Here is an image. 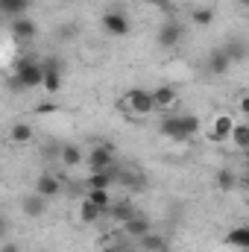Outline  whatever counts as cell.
<instances>
[{"label":"cell","mask_w":249,"mask_h":252,"mask_svg":"<svg viewBox=\"0 0 249 252\" xmlns=\"http://www.w3.org/2000/svg\"><path fill=\"white\" fill-rule=\"evenodd\" d=\"M118 109L132 115V118H147L156 112V100H153V91H144V88H132L126 91L124 97L118 100Z\"/></svg>","instance_id":"cell-1"},{"label":"cell","mask_w":249,"mask_h":252,"mask_svg":"<svg viewBox=\"0 0 249 252\" xmlns=\"http://www.w3.org/2000/svg\"><path fill=\"white\" fill-rule=\"evenodd\" d=\"M199 118L196 115H167L161 121V135L173 138V141H187L199 132Z\"/></svg>","instance_id":"cell-2"},{"label":"cell","mask_w":249,"mask_h":252,"mask_svg":"<svg viewBox=\"0 0 249 252\" xmlns=\"http://www.w3.org/2000/svg\"><path fill=\"white\" fill-rule=\"evenodd\" d=\"M15 79L24 88H44V64L35 62V59H21Z\"/></svg>","instance_id":"cell-3"},{"label":"cell","mask_w":249,"mask_h":252,"mask_svg":"<svg viewBox=\"0 0 249 252\" xmlns=\"http://www.w3.org/2000/svg\"><path fill=\"white\" fill-rule=\"evenodd\" d=\"M100 24H103V32L112 35V38H124V35L132 32V24H129V18H126L121 9H109V12H103Z\"/></svg>","instance_id":"cell-4"},{"label":"cell","mask_w":249,"mask_h":252,"mask_svg":"<svg viewBox=\"0 0 249 252\" xmlns=\"http://www.w3.org/2000/svg\"><path fill=\"white\" fill-rule=\"evenodd\" d=\"M88 167L91 170H115V147L112 144H94L88 150Z\"/></svg>","instance_id":"cell-5"},{"label":"cell","mask_w":249,"mask_h":252,"mask_svg":"<svg viewBox=\"0 0 249 252\" xmlns=\"http://www.w3.org/2000/svg\"><path fill=\"white\" fill-rule=\"evenodd\" d=\"M235 124H238V121H235L229 112L214 115L211 129H208V141H211V144H226V141H229V135H232V129H235Z\"/></svg>","instance_id":"cell-6"},{"label":"cell","mask_w":249,"mask_h":252,"mask_svg":"<svg viewBox=\"0 0 249 252\" xmlns=\"http://www.w3.org/2000/svg\"><path fill=\"white\" fill-rule=\"evenodd\" d=\"M41 64H44V88H47V94H59L64 82L62 62L59 59H44Z\"/></svg>","instance_id":"cell-7"},{"label":"cell","mask_w":249,"mask_h":252,"mask_svg":"<svg viewBox=\"0 0 249 252\" xmlns=\"http://www.w3.org/2000/svg\"><path fill=\"white\" fill-rule=\"evenodd\" d=\"M153 232V223H150V217H144V214H132L129 220L124 223V235L126 238H135V241H141L144 235H150Z\"/></svg>","instance_id":"cell-8"},{"label":"cell","mask_w":249,"mask_h":252,"mask_svg":"<svg viewBox=\"0 0 249 252\" xmlns=\"http://www.w3.org/2000/svg\"><path fill=\"white\" fill-rule=\"evenodd\" d=\"M9 30H12V35L18 38V41H32L35 38V32H38V27H35V21L32 18H12L9 21Z\"/></svg>","instance_id":"cell-9"},{"label":"cell","mask_w":249,"mask_h":252,"mask_svg":"<svg viewBox=\"0 0 249 252\" xmlns=\"http://www.w3.org/2000/svg\"><path fill=\"white\" fill-rule=\"evenodd\" d=\"M35 193H41V196H47V199H56V196L62 193V179H59L56 173H41V176L35 179Z\"/></svg>","instance_id":"cell-10"},{"label":"cell","mask_w":249,"mask_h":252,"mask_svg":"<svg viewBox=\"0 0 249 252\" xmlns=\"http://www.w3.org/2000/svg\"><path fill=\"white\" fill-rule=\"evenodd\" d=\"M156 41H158V47H164V50H170V47H176L179 41H182V27L176 24V21H167L161 30H158V35H156Z\"/></svg>","instance_id":"cell-11"},{"label":"cell","mask_w":249,"mask_h":252,"mask_svg":"<svg viewBox=\"0 0 249 252\" xmlns=\"http://www.w3.org/2000/svg\"><path fill=\"white\" fill-rule=\"evenodd\" d=\"M153 100H156V112H170V109L179 103L173 85H158V88H153Z\"/></svg>","instance_id":"cell-12"},{"label":"cell","mask_w":249,"mask_h":252,"mask_svg":"<svg viewBox=\"0 0 249 252\" xmlns=\"http://www.w3.org/2000/svg\"><path fill=\"white\" fill-rule=\"evenodd\" d=\"M47 196H41V193H32V196H24L21 199V208H24V214L27 217H32V220H38V217H44L47 214Z\"/></svg>","instance_id":"cell-13"},{"label":"cell","mask_w":249,"mask_h":252,"mask_svg":"<svg viewBox=\"0 0 249 252\" xmlns=\"http://www.w3.org/2000/svg\"><path fill=\"white\" fill-rule=\"evenodd\" d=\"M32 138H35V129H32L30 124H24V121H21V124H12V126H9V141H12V144L27 147Z\"/></svg>","instance_id":"cell-14"},{"label":"cell","mask_w":249,"mask_h":252,"mask_svg":"<svg viewBox=\"0 0 249 252\" xmlns=\"http://www.w3.org/2000/svg\"><path fill=\"white\" fill-rule=\"evenodd\" d=\"M103 214H106V211H103V208H97V205H94V202H88V199H82V202H79V211H76V217H79V223H82V226L97 223Z\"/></svg>","instance_id":"cell-15"},{"label":"cell","mask_w":249,"mask_h":252,"mask_svg":"<svg viewBox=\"0 0 249 252\" xmlns=\"http://www.w3.org/2000/svg\"><path fill=\"white\" fill-rule=\"evenodd\" d=\"M229 64H232V56H229L226 50H211V56H208V70H211L214 76H223V73L229 70Z\"/></svg>","instance_id":"cell-16"},{"label":"cell","mask_w":249,"mask_h":252,"mask_svg":"<svg viewBox=\"0 0 249 252\" xmlns=\"http://www.w3.org/2000/svg\"><path fill=\"white\" fill-rule=\"evenodd\" d=\"M226 244L235 247V250H247L249 252V226H235V229H229Z\"/></svg>","instance_id":"cell-17"},{"label":"cell","mask_w":249,"mask_h":252,"mask_svg":"<svg viewBox=\"0 0 249 252\" xmlns=\"http://www.w3.org/2000/svg\"><path fill=\"white\" fill-rule=\"evenodd\" d=\"M138 244H141V252H167V238L164 235H156V232L144 235Z\"/></svg>","instance_id":"cell-18"},{"label":"cell","mask_w":249,"mask_h":252,"mask_svg":"<svg viewBox=\"0 0 249 252\" xmlns=\"http://www.w3.org/2000/svg\"><path fill=\"white\" fill-rule=\"evenodd\" d=\"M190 24L199 27V30L211 27V24H214V9H211V6H196V9H190Z\"/></svg>","instance_id":"cell-19"},{"label":"cell","mask_w":249,"mask_h":252,"mask_svg":"<svg viewBox=\"0 0 249 252\" xmlns=\"http://www.w3.org/2000/svg\"><path fill=\"white\" fill-rule=\"evenodd\" d=\"M59 158H62L64 167H79V164L85 161V156H82V147H76V144H67V147H62Z\"/></svg>","instance_id":"cell-20"},{"label":"cell","mask_w":249,"mask_h":252,"mask_svg":"<svg viewBox=\"0 0 249 252\" xmlns=\"http://www.w3.org/2000/svg\"><path fill=\"white\" fill-rule=\"evenodd\" d=\"M0 9L3 15L12 21V18H24L27 9H30V0H0Z\"/></svg>","instance_id":"cell-21"},{"label":"cell","mask_w":249,"mask_h":252,"mask_svg":"<svg viewBox=\"0 0 249 252\" xmlns=\"http://www.w3.org/2000/svg\"><path fill=\"white\" fill-rule=\"evenodd\" d=\"M85 199L88 202H94L97 208H103V211H109L115 202H112V193H109V188H88V193H85Z\"/></svg>","instance_id":"cell-22"},{"label":"cell","mask_w":249,"mask_h":252,"mask_svg":"<svg viewBox=\"0 0 249 252\" xmlns=\"http://www.w3.org/2000/svg\"><path fill=\"white\" fill-rule=\"evenodd\" d=\"M229 141L235 144V150L249 153V124H235L232 135H229Z\"/></svg>","instance_id":"cell-23"},{"label":"cell","mask_w":249,"mask_h":252,"mask_svg":"<svg viewBox=\"0 0 249 252\" xmlns=\"http://www.w3.org/2000/svg\"><path fill=\"white\" fill-rule=\"evenodd\" d=\"M217 188L226 190V193H229V190H235V188H238V176H235L232 170H220V173H217Z\"/></svg>","instance_id":"cell-24"},{"label":"cell","mask_w":249,"mask_h":252,"mask_svg":"<svg viewBox=\"0 0 249 252\" xmlns=\"http://www.w3.org/2000/svg\"><path fill=\"white\" fill-rule=\"evenodd\" d=\"M109 214H112V217H115V220L124 226V223L132 217V214H135V211H132V205H126V202H115V205L109 208Z\"/></svg>","instance_id":"cell-25"},{"label":"cell","mask_w":249,"mask_h":252,"mask_svg":"<svg viewBox=\"0 0 249 252\" xmlns=\"http://www.w3.org/2000/svg\"><path fill=\"white\" fill-rule=\"evenodd\" d=\"M59 106L56 103H41V106H35V115H53Z\"/></svg>","instance_id":"cell-26"},{"label":"cell","mask_w":249,"mask_h":252,"mask_svg":"<svg viewBox=\"0 0 249 252\" xmlns=\"http://www.w3.org/2000/svg\"><path fill=\"white\" fill-rule=\"evenodd\" d=\"M238 112L249 118V94H241V97H238Z\"/></svg>","instance_id":"cell-27"},{"label":"cell","mask_w":249,"mask_h":252,"mask_svg":"<svg viewBox=\"0 0 249 252\" xmlns=\"http://www.w3.org/2000/svg\"><path fill=\"white\" fill-rule=\"evenodd\" d=\"M100 252H124V247H121V244H106Z\"/></svg>","instance_id":"cell-28"},{"label":"cell","mask_w":249,"mask_h":252,"mask_svg":"<svg viewBox=\"0 0 249 252\" xmlns=\"http://www.w3.org/2000/svg\"><path fill=\"white\" fill-rule=\"evenodd\" d=\"M3 252H18V247H12V244H6V247H3Z\"/></svg>","instance_id":"cell-29"},{"label":"cell","mask_w":249,"mask_h":252,"mask_svg":"<svg viewBox=\"0 0 249 252\" xmlns=\"http://www.w3.org/2000/svg\"><path fill=\"white\" fill-rule=\"evenodd\" d=\"M238 6H244V9H249V0H238Z\"/></svg>","instance_id":"cell-30"},{"label":"cell","mask_w":249,"mask_h":252,"mask_svg":"<svg viewBox=\"0 0 249 252\" xmlns=\"http://www.w3.org/2000/svg\"><path fill=\"white\" fill-rule=\"evenodd\" d=\"M124 252H135V250H126V247H124Z\"/></svg>","instance_id":"cell-31"},{"label":"cell","mask_w":249,"mask_h":252,"mask_svg":"<svg viewBox=\"0 0 249 252\" xmlns=\"http://www.w3.org/2000/svg\"><path fill=\"white\" fill-rule=\"evenodd\" d=\"M247 190H249V176H247Z\"/></svg>","instance_id":"cell-32"},{"label":"cell","mask_w":249,"mask_h":252,"mask_svg":"<svg viewBox=\"0 0 249 252\" xmlns=\"http://www.w3.org/2000/svg\"><path fill=\"white\" fill-rule=\"evenodd\" d=\"M247 62H249V53H247Z\"/></svg>","instance_id":"cell-33"},{"label":"cell","mask_w":249,"mask_h":252,"mask_svg":"<svg viewBox=\"0 0 249 252\" xmlns=\"http://www.w3.org/2000/svg\"><path fill=\"white\" fill-rule=\"evenodd\" d=\"M247 176H249V167H247Z\"/></svg>","instance_id":"cell-34"}]
</instances>
